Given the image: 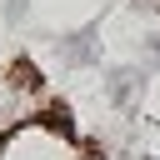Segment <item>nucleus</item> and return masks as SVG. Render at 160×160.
Instances as JSON below:
<instances>
[{"instance_id": "obj_1", "label": "nucleus", "mask_w": 160, "mask_h": 160, "mask_svg": "<svg viewBox=\"0 0 160 160\" xmlns=\"http://www.w3.org/2000/svg\"><path fill=\"white\" fill-rule=\"evenodd\" d=\"M60 55H65V65H70V70L95 65V60H100V20H90V25H80V30L60 35Z\"/></svg>"}, {"instance_id": "obj_3", "label": "nucleus", "mask_w": 160, "mask_h": 160, "mask_svg": "<svg viewBox=\"0 0 160 160\" xmlns=\"http://www.w3.org/2000/svg\"><path fill=\"white\" fill-rule=\"evenodd\" d=\"M25 15V0H5V20H20Z\"/></svg>"}, {"instance_id": "obj_5", "label": "nucleus", "mask_w": 160, "mask_h": 160, "mask_svg": "<svg viewBox=\"0 0 160 160\" xmlns=\"http://www.w3.org/2000/svg\"><path fill=\"white\" fill-rule=\"evenodd\" d=\"M135 5H140V10H160V0H135Z\"/></svg>"}, {"instance_id": "obj_2", "label": "nucleus", "mask_w": 160, "mask_h": 160, "mask_svg": "<svg viewBox=\"0 0 160 160\" xmlns=\"http://www.w3.org/2000/svg\"><path fill=\"white\" fill-rule=\"evenodd\" d=\"M105 95H110L115 110H135L140 95H145V75H140L135 65H115V70L105 75Z\"/></svg>"}, {"instance_id": "obj_4", "label": "nucleus", "mask_w": 160, "mask_h": 160, "mask_svg": "<svg viewBox=\"0 0 160 160\" xmlns=\"http://www.w3.org/2000/svg\"><path fill=\"white\" fill-rule=\"evenodd\" d=\"M145 50H150V55L160 60V35H150V40H145Z\"/></svg>"}, {"instance_id": "obj_6", "label": "nucleus", "mask_w": 160, "mask_h": 160, "mask_svg": "<svg viewBox=\"0 0 160 160\" xmlns=\"http://www.w3.org/2000/svg\"><path fill=\"white\" fill-rule=\"evenodd\" d=\"M140 160H155V155H140Z\"/></svg>"}]
</instances>
